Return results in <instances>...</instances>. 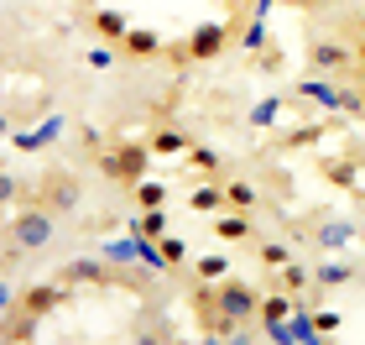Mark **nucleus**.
I'll return each instance as SVG.
<instances>
[{
	"mask_svg": "<svg viewBox=\"0 0 365 345\" xmlns=\"http://www.w3.org/2000/svg\"><path fill=\"white\" fill-rule=\"evenodd\" d=\"M157 246H162V256H168V267H182V261H188V241L182 236H157Z\"/></svg>",
	"mask_w": 365,
	"mask_h": 345,
	"instance_id": "7c9ffc66",
	"label": "nucleus"
},
{
	"mask_svg": "<svg viewBox=\"0 0 365 345\" xmlns=\"http://www.w3.org/2000/svg\"><path fill=\"white\" fill-rule=\"evenodd\" d=\"M214 236H220V241H245V236H251V220H245L240 209H235V215L220 209V215H214Z\"/></svg>",
	"mask_w": 365,
	"mask_h": 345,
	"instance_id": "6ab92c4d",
	"label": "nucleus"
},
{
	"mask_svg": "<svg viewBox=\"0 0 365 345\" xmlns=\"http://www.w3.org/2000/svg\"><path fill=\"white\" fill-rule=\"evenodd\" d=\"M350 47L334 42V37H313L308 42V69L313 74H329V79H344V69H350Z\"/></svg>",
	"mask_w": 365,
	"mask_h": 345,
	"instance_id": "39448f33",
	"label": "nucleus"
},
{
	"mask_svg": "<svg viewBox=\"0 0 365 345\" xmlns=\"http://www.w3.org/2000/svg\"><path fill=\"white\" fill-rule=\"evenodd\" d=\"M225 199H230V209H240V215H256V204H261V194L251 189V184H225Z\"/></svg>",
	"mask_w": 365,
	"mask_h": 345,
	"instance_id": "412c9836",
	"label": "nucleus"
},
{
	"mask_svg": "<svg viewBox=\"0 0 365 345\" xmlns=\"http://www.w3.org/2000/svg\"><path fill=\"white\" fill-rule=\"evenodd\" d=\"M130 194H136L141 209H162V199H168V189H162V184H146V178H141V184H130Z\"/></svg>",
	"mask_w": 365,
	"mask_h": 345,
	"instance_id": "cd10ccee",
	"label": "nucleus"
},
{
	"mask_svg": "<svg viewBox=\"0 0 365 345\" xmlns=\"http://www.w3.org/2000/svg\"><path fill=\"white\" fill-rule=\"evenodd\" d=\"M63 277H68V283H120V272H115L105 256H78V261L63 267Z\"/></svg>",
	"mask_w": 365,
	"mask_h": 345,
	"instance_id": "1a4fd4ad",
	"label": "nucleus"
},
{
	"mask_svg": "<svg viewBox=\"0 0 365 345\" xmlns=\"http://www.w3.org/2000/svg\"><path fill=\"white\" fill-rule=\"evenodd\" d=\"M344 283H355V267H350V261H319V267H313V288H319V293L344 288Z\"/></svg>",
	"mask_w": 365,
	"mask_h": 345,
	"instance_id": "ddd939ff",
	"label": "nucleus"
},
{
	"mask_svg": "<svg viewBox=\"0 0 365 345\" xmlns=\"http://www.w3.org/2000/svg\"><path fill=\"white\" fill-rule=\"evenodd\" d=\"M16 199H21V178L0 168V209H6V204H16Z\"/></svg>",
	"mask_w": 365,
	"mask_h": 345,
	"instance_id": "473e14b6",
	"label": "nucleus"
},
{
	"mask_svg": "<svg viewBox=\"0 0 365 345\" xmlns=\"http://www.w3.org/2000/svg\"><path fill=\"white\" fill-rule=\"evenodd\" d=\"M58 220H63V215H53L47 204H37V209H21V215L6 225V236H11L16 251L31 256V251H47V246L58 241Z\"/></svg>",
	"mask_w": 365,
	"mask_h": 345,
	"instance_id": "f03ea898",
	"label": "nucleus"
},
{
	"mask_svg": "<svg viewBox=\"0 0 365 345\" xmlns=\"http://www.w3.org/2000/svg\"><path fill=\"white\" fill-rule=\"evenodd\" d=\"M0 136H11V121H6V115H0Z\"/></svg>",
	"mask_w": 365,
	"mask_h": 345,
	"instance_id": "c9c22d12",
	"label": "nucleus"
},
{
	"mask_svg": "<svg viewBox=\"0 0 365 345\" xmlns=\"http://www.w3.org/2000/svg\"><path fill=\"white\" fill-rule=\"evenodd\" d=\"M355 53H360V58H365V37H360V47H355Z\"/></svg>",
	"mask_w": 365,
	"mask_h": 345,
	"instance_id": "e433bc0d",
	"label": "nucleus"
},
{
	"mask_svg": "<svg viewBox=\"0 0 365 345\" xmlns=\"http://www.w3.org/2000/svg\"><path fill=\"white\" fill-rule=\"evenodd\" d=\"M256 256L267 261V267H277V272H282V267H287V261H292L297 251H292L287 241H261V246H256Z\"/></svg>",
	"mask_w": 365,
	"mask_h": 345,
	"instance_id": "a878e982",
	"label": "nucleus"
},
{
	"mask_svg": "<svg viewBox=\"0 0 365 345\" xmlns=\"http://www.w3.org/2000/svg\"><path fill=\"white\" fill-rule=\"evenodd\" d=\"M282 288H287L292 293V299H297V293H303V288H313V267H303V261H287V267H282Z\"/></svg>",
	"mask_w": 365,
	"mask_h": 345,
	"instance_id": "5701e85b",
	"label": "nucleus"
},
{
	"mask_svg": "<svg viewBox=\"0 0 365 345\" xmlns=\"http://www.w3.org/2000/svg\"><path fill=\"white\" fill-rule=\"evenodd\" d=\"M230 37H235V26H230V21H204V26H193V37H188V58H198V63L220 58L225 47H230Z\"/></svg>",
	"mask_w": 365,
	"mask_h": 345,
	"instance_id": "423d86ee",
	"label": "nucleus"
},
{
	"mask_svg": "<svg viewBox=\"0 0 365 345\" xmlns=\"http://www.w3.org/2000/svg\"><path fill=\"white\" fill-rule=\"evenodd\" d=\"M324 173L334 178V184H355V168H334V162H324Z\"/></svg>",
	"mask_w": 365,
	"mask_h": 345,
	"instance_id": "72a5a7b5",
	"label": "nucleus"
},
{
	"mask_svg": "<svg viewBox=\"0 0 365 345\" xmlns=\"http://www.w3.org/2000/svg\"><path fill=\"white\" fill-rule=\"evenodd\" d=\"M84 69L110 74V69H115V47H110V42H89V47H84Z\"/></svg>",
	"mask_w": 365,
	"mask_h": 345,
	"instance_id": "bb28decb",
	"label": "nucleus"
},
{
	"mask_svg": "<svg viewBox=\"0 0 365 345\" xmlns=\"http://www.w3.org/2000/svg\"><path fill=\"white\" fill-rule=\"evenodd\" d=\"M230 6H240V0H230Z\"/></svg>",
	"mask_w": 365,
	"mask_h": 345,
	"instance_id": "4c0bfd02",
	"label": "nucleus"
},
{
	"mask_svg": "<svg viewBox=\"0 0 365 345\" xmlns=\"http://www.w3.org/2000/svg\"><path fill=\"white\" fill-rule=\"evenodd\" d=\"M292 309H297V299H292L287 288H282V293H272V299H261V314H256V324H261V330H272V324H282V319L292 314Z\"/></svg>",
	"mask_w": 365,
	"mask_h": 345,
	"instance_id": "4468645a",
	"label": "nucleus"
},
{
	"mask_svg": "<svg viewBox=\"0 0 365 345\" xmlns=\"http://www.w3.org/2000/svg\"><path fill=\"white\" fill-rule=\"evenodd\" d=\"M292 94H303V100L324 105V110H334V100H339V84H329V74H313V79H297V84H292Z\"/></svg>",
	"mask_w": 365,
	"mask_h": 345,
	"instance_id": "9b49d317",
	"label": "nucleus"
},
{
	"mask_svg": "<svg viewBox=\"0 0 365 345\" xmlns=\"http://www.w3.org/2000/svg\"><path fill=\"white\" fill-rule=\"evenodd\" d=\"M188 131H178V126H157V136H152V152L157 157H178V152H188Z\"/></svg>",
	"mask_w": 365,
	"mask_h": 345,
	"instance_id": "2eb2a0df",
	"label": "nucleus"
},
{
	"mask_svg": "<svg viewBox=\"0 0 365 345\" xmlns=\"http://www.w3.org/2000/svg\"><path fill=\"white\" fill-rule=\"evenodd\" d=\"M188 209H193V215H220V209H230V199H225L220 184H204V189H193Z\"/></svg>",
	"mask_w": 365,
	"mask_h": 345,
	"instance_id": "dca6fc26",
	"label": "nucleus"
},
{
	"mask_svg": "<svg viewBox=\"0 0 365 345\" xmlns=\"http://www.w3.org/2000/svg\"><path fill=\"white\" fill-rule=\"evenodd\" d=\"M313 324H319V330L329 335V330H339V314H329V309H319V314H313Z\"/></svg>",
	"mask_w": 365,
	"mask_h": 345,
	"instance_id": "f704fd0d",
	"label": "nucleus"
},
{
	"mask_svg": "<svg viewBox=\"0 0 365 345\" xmlns=\"http://www.w3.org/2000/svg\"><path fill=\"white\" fill-rule=\"evenodd\" d=\"M365 115V94L355 89V84H339V100H334V115Z\"/></svg>",
	"mask_w": 365,
	"mask_h": 345,
	"instance_id": "c756f323",
	"label": "nucleus"
},
{
	"mask_svg": "<svg viewBox=\"0 0 365 345\" xmlns=\"http://www.w3.org/2000/svg\"><path fill=\"white\" fill-rule=\"evenodd\" d=\"M63 299H68L63 288H47V283H42V288H31V293H26V314H37V319H42V314H53Z\"/></svg>",
	"mask_w": 365,
	"mask_h": 345,
	"instance_id": "f3484780",
	"label": "nucleus"
},
{
	"mask_svg": "<svg viewBox=\"0 0 365 345\" xmlns=\"http://www.w3.org/2000/svg\"><path fill=\"white\" fill-rule=\"evenodd\" d=\"M94 31H99L105 42H120L130 26H125V16H120V11H99V16H94Z\"/></svg>",
	"mask_w": 365,
	"mask_h": 345,
	"instance_id": "b1692460",
	"label": "nucleus"
},
{
	"mask_svg": "<svg viewBox=\"0 0 365 345\" xmlns=\"http://www.w3.org/2000/svg\"><path fill=\"white\" fill-rule=\"evenodd\" d=\"M193 277L198 283H220V277H230V261L220 251H204V256H193Z\"/></svg>",
	"mask_w": 365,
	"mask_h": 345,
	"instance_id": "a211bd4d",
	"label": "nucleus"
},
{
	"mask_svg": "<svg viewBox=\"0 0 365 345\" xmlns=\"http://www.w3.org/2000/svg\"><path fill=\"white\" fill-rule=\"evenodd\" d=\"M267 42H272V31H267V16H251V21L240 26V47H245V53H261Z\"/></svg>",
	"mask_w": 365,
	"mask_h": 345,
	"instance_id": "4be33fe9",
	"label": "nucleus"
},
{
	"mask_svg": "<svg viewBox=\"0 0 365 345\" xmlns=\"http://www.w3.org/2000/svg\"><path fill=\"white\" fill-rule=\"evenodd\" d=\"M214 304H220L225 314H235L240 324H251L261 314V293H256V283H245V277H220V283H214Z\"/></svg>",
	"mask_w": 365,
	"mask_h": 345,
	"instance_id": "20e7f679",
	"label": "nucleus"
},
{
	"mask_svg": "<svg viewBox=\"0 0 365 345\" xmlns=\"http://www.w3.org/2000/svg\"><path fill=\"white\" fill-rule=\"evenodd\" d=\"M198 319H204V335H209V340H245V335H240L245 324H240L235 314H225L209 293H198Z\"/></svg>",
	"mask_w": 365,
	"mask_h": 345,
	"instance_id": "0eeeda50",
	"label": "nucleus"
},
{
	"mask_svg": "<svg viewBox=\"0 0 365 345\" xmlns=\"http://www.w3.org/2000/svg\"><path fill=\"white\" fill-rule=\"evenodd\" d=\"M63 131H68V121H63V115H47L37 131H21V136H16V146H21V152H42V146L63 141Z\"/></svg>",
	"mask_w": 365,
	"mask_h": 345,
	"instance_id": "9d476101",
	"label": "nucleus"
},
{
	"mask_svg": "<svg viewBox=\"0 0 365 345\" xmlns=\"http://www.w3.org/2000/svg\"><path fill=\"white\" fill-rule=\"evenodd\" d=\"M136 251H141V236H136V230H130V236H115V241L99 246V256H105L110 267H130V261H136Z\"/></svg>",
	"mask_w": 365,
	"mask_h": 345,
	"instance_id": "f8f14e48",
	"label": "nucleus"
},
{
	"mask_svg": "<svg viewBox=\"0 0 365 345\" xmlns=\"http://www.w3.org/2000/svg\"><path fill=\"white\" fill-rule=\"evenodd\" d=\"M188 162H193L198 173H220L225 168V157L214 152V146H188Z\"/></svg>",
	"mask_w": 365,
	"mask_h": 345,
	"instance_id": "c85d7f7f",
	"label": "nucleus"
},
{
	"mask_svg": "<svg viewBox=\"0 0 365 345\" xmlns=\"http://www.w3.org/2000/svg\"><path fill=\"white\" fill-rule=\"evenodd\" d=\"M355 236H360L355 220H319V225H313V246H319V251H329V256L350 251Z\"/></svg>",
	"mask_w": 365,
	"mask_h": 345,
	"instance_id": "6e6552de",
	"label": "nucleus"
},
{
	"mask_svg": "<svg viewBox=\"0 0 365 345\" xmlns=\"http://www.w3.org/2000/svg\"><path fill=\"white\" fill-rule=\"evenodd\" d=\"M130 230H136V236H168V209H146V215H136L130 220Z\"/></svg>",
	"mask_w": 365,
	"mask_h": 345,
	"instance_id": "393cba45",
	"label": "nucleus"
},
{
	"mask_svg": "<svg viewBox=\"0 0 365 345\" xmlns=\"http://www.w3.org/2000/svg\"><path fill=\"white\" fill-rule=\"evenodd\" d=\"M37 204H47L53 215H78V204H84V184H78L73 173H63V168H47L42 184H37Z\"/></svg>",
	"mask_w": 365,
	"mask_h": 345,
	"instance_id": "7ed1b4c3",
	"label": "nucleus"
},
{
	"mask_svg": "<svg viewBox=\"0 0 365 345\" xmlns=\"http://www.w3.org/2000/svg\"><path fill=\"white\" fill-rule=\"evenodd\" d=\"M120 47H125V53H136V58H152V53H162L157 31H146V26H136V31H125V37H120Z\"/></svg>",
	"mask_w": 365,
	"mask_h": 345,
	"instance_id": "aec40b11",
	"label": "nucleus"
},
{
	"mask_svg": "<svg viewBox=\"0 0 365 345\" xmlns=\"http://www.w3.org/2000/svg\"><path fill=\"white\" fill-rule=\"evenodd\" d=\"M282 105H287V100H282V94H272V100H261V105L251 110V126H272L277 115H282Z\"/></svg>",
	"mask_w": 365,
	"mask_h": 345,
	"instance_id": "2f4dec72",
	"label": "nucleus"
},
{
	"mask_svg": "<svg viewBox=\"0 0 365 345\" xmlns=\"http://www.w3.org/2000/svg\"><path fill=\"white\" fill-rule=\"evenodd\" d=\"M152 157H157L152 141H146V146H141V141H120V146H99L94 162H99V173H105V178H115V184L130 189V184H141V178H146Z\"/></svg>",
	"mask_w": 365,
	"mask_h": 345,
	"instance_id": "f257e3e1",
	"label": "nucleus"
}]
</instances>
